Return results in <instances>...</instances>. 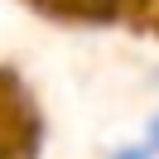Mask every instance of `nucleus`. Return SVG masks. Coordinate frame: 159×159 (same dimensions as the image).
Returning a JSON list of instances; mask_svg holds the SVG:
<instances>
[{"label": "nucleus", "mask_w": 159, "mask_h": 159, "mask_svg": "<svg viewBox=\"0 0 159 159\" xmlns=\"http://www.w3.org/2000/svg\"><path fill=\"white\" fill-rule=\"evenodd\" d=\"M106 159H159L149 145H120V149H111Z\"/></svg>", "instance_id": "f257e3e1"}, {"label": "nucleus", "mask_w": 159, "mask_h": 159, "mask_svg": "<svg viewBox=\"0 0 159 159\" xmlns=\"http://www.w3.org/2000/svg\"><path fill=\"white\" fill-rule=\"evenodd\" d=\"M145 145H149V149L159 154V111L149 116V125H145Z\"/></svg>", "instance_id": "f03ea898"}, {"label": "nucleus", "mask_w": 159, "mask_h": 159, "mask_svg": "<svg viewBox=\"0 0 159 159\" xmlns=\"http://www.w3.org/2000/svg\"><path fill=\"white\" fill-rule=\"evenodd\" d=\"M0 159H5V149H0Z\"/></svg>", "instance_id": "7ed1b4c3"}]
</instances>
